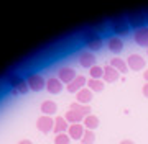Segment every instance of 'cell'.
<instances>
[{
    "label": "cell",
    "mask_w": 148,
    "mask_h": 144,
    "mask_svg": "<svg viewBox=\"0 0 148 144\" xmlns=\"http://www.w3.org/2000/svg\"><path fill=\"white\" fill-rule=\"evenodd\" d=\"M18 144H33V143L30 141V139H21V141H20Z\"/></svg>",
    "instance_id": "f546056e"
},
{
    "label": "cell",
    "mask_w": 148,
    "mask_h": 144,
    "mask_svg": "<svg viewBox=\"0 0 148 144\" xmlns=\"http://www.w3.org/2000/svg\"><path fill=\"white\" fill-rule=\"evenodd\" d=\"M84 124L82 123H76V124H69V128H68V134H69V138L71 139H82V136H84Z\"/></svg>",
    "instance_id": "8fae6325"
},
{
    "label": "cell",
    "mask_w": 148,
    "mask_h": 144,
    "mask_svg": "<svg viewBox=\"0 0 148 144\" xmlns=\"http://www.w3.org/2000/svg\"><path fill=\"white\" fill-rule=\"evenodd\" d=\"M43 115H48V116H53L54 113L58 112V105H56V101L53 100H45L41 103V107H40Z\"/></svg>",
    "instance_id": "e0dca14e"
},
{
    "label": "cell",
    "mask_w": 148,
    "mask_h": 144,
    "mask_svg": "<svg viewBox=\"0 0 148 144\" xmlns=\"http://www.w3.org/2000/svg\"><path fill=\"white\" fill-rule=\"evenodd\" d=\"M77 77V74H76V70L73 69V67H61V69L58 70V79L63 82V84H71L74 79Z\"/></svg>",
    "instance_id": "ba28073f"
},
{
    "label": "cell",
    "mask_w": 148,
    "mask_h": 144,
    "mask_svg": "<svg viewBox=\"0 0 148 144\" xmlns=\"http://www.w3.org/2000/svg\"><path fill=\"white\" fill-rule=\"evenodd\" d=\"M125 62H127L128 69H132V70H143L145 66H147V61L140 54H130Z\"/></svg>",
    "instance_id": "8992f818"
},
{
    "label": "cell",
    "mask_w": 148,
    "mask_h": 144,
    "mask_svg": "<svg viewBox=\"0 0 148 144\" xmlns=\"http://www.w3.org/2000/svg\"><path fill=\"white\" fill-rule=\"evenodd\" d=\"M147 25H148V11H147Z\"/></svg>",
    "instance_id": "1f68e13d"
},
{
    "label": "cell",
    "mask_w": 148,
    "mask_h": 144,
    "mask_svg": "<svg viewBox=\"0 0 148 144\" xmlns=\"http://www.w3.org/2000/svg\"><path fill=\"white\" fill-rule=\"evenodd\" d=\"M86 85H87V79H86L84 75H77L71 84L66 85V89H68V92H71V93H77V92H79L81 89H84Z\"/></svg>",
    "instance_id": "9c48e42d"
},
{
    "label": "cell",
    "mask_w": 148,
    "mask_h": 144,
    "mask_svg": "<svg viewBox=\"0 0 148 144\" xmlns=\"http://www.w3.org/2000/svg\"><path fill=\"white\" fill-rule=\"evenodd\" d=\"M127 22L130 26H133L135 30H140V28L145 26V23H147V13H143V11L137 10V11H130L127 15Z\"/></svg>",
    "instance_id": "7a4b0ae2"
},
{
    "label": "cell",
    "mask_w": 148,
    "mask_h": 144,
    "mask_svg": "<svg viewBox=\"0 0 148 144\" xmlns=\"http://www.w3.org/2000/svg\"><path fill=\"white\" fill-rule=\"evenodd\" d=\"M28 90H30V87H28L27 80L23 79V80L20 82V84H18V85L15 87V89H12V93H13V95H25V93H27Z\"/></svg>",
    "instance_id": "cb8c5ba5"
},
{
    "label": "cell",
    "mask_w": 148,
    "mask_h": 144,
    "mask_svg": "<svg viewBox=\"0 0 148 144\" xmlns=\"http://www.w3.org/2000/svg\"><path fill=\"white\" fill-rule=\"evenodd\" d=\"M109 64L114 67V69H117L120 74H125V72H128V66H127V62L123 61V59H119V57H114V59H110V62Z\"/></svg>",
    "instance_id": "ffe728a7"
},
{
    "label": "cell",
    "mask_w": 148,
    "mask_h": 144,
    "mask_svg": "<svg viewBox=\"0 0 148 144\" xmlns=\"http://www.w3.org/2000/svg\"><path fill=\"white\" fill-rule=\"evenodd\" d=\"M119 77H120V72H119L117 69H114L110 64H107L106 67H104V77H102V80H104V82L112 84V82L119 80Z\"/></svg>",
    "instance_id": "4fadbf2b"
},
{
    "label": "cell",
    "mask_w": 148,
    "mask_h": 144,
    "mask_svg": "<svg viewBox=\"0 0 148 144\" xmlns=\"http://www.w3.org/2000/svg\"><path fill=\"white\" fill-rule=\"evenodd\" d=\"M143 79H145V82H148V69L143 72Z\"/></svg>",
    "instance_id": "4dcf8cb0"
},
{
    "label": "cell",
    "mask_w": 148,
    "mask_h": 144,
    "mask_svg": "<svg viewBox=\"0 0 148 144\" xmlns=\"http://www.w3.org/2000/svg\"><path fill=\"white\" fill-rule=\"evenodd\" d=\"M86 87L90 89L92 92H102L106 85H104V80H102V79H89Z\"/></svg>",
    "instance_id": "603a6c76"
},
{
    "label": "cell",
    "mask_w": 148,
    "mask_h": 144,
    "mask_svg": "<svg viewBox=\"0 0 148 144\" xmlns=\"http://www.w3.org/2000/svg\"><path fill=\"white\" fill-rule=\"evenodd\" d=\"M54 144H71V138L68 133H61L54 136Z\"/></svg>",
    "instance_id": "4316f807"
},
{
    "label": "cell",
    "mask_w": 148,
    "mask_h": 144,
    "mask_svg": "<svg viewBox=\"0 0 148 144\" xmlns=\"http://www.w3.org/2000/svg\"><path fill=\"white\" fill-rule=\"evenodd\" d=\"M89 79H102L104 77V67L101 66H94V67H90L89 69Z\"/></svg>",
    "instance_id": "d4e9b609"
},
{
    "label": "cell",
    "mask_w": 148,
    "mask_h": 144,
    "mask_svg": "<svg viewBox=\"0 0 148 144\" xmlns=\"http://www.w3.org/2000/svg\"><path fill=\"white\" fill-rule=\"evenodd\" d=\"M86 129H90V131H94L97 126H99V118L95 116V115H87L84 118V121H82Z\"/></svg>",
    "instance_id": "7402d4cb"
},
{
    "label": "cell",
    "mask_w": 148,
    "mask_h": 144,
    "mask_svg": "<svg viewBox=\"0 0 148 144\" xmlns=\"http://www.w3.org/2000/svg\"><path fill=\"white\" fill-rule=\"evenodd\" d=\"M147 56H148V49H147Z\"/></svg>",
    "instance_id": "d6a6232c"
},
{
    "label": "cell",
    "mask_w": 148,
    "mask_h": 144,
    "mask_svg": "<svg viewBox=\"0 0 148 144\" xmlns=\"http://www.w3.org/2000/svg\"><path fill=\"white\" fill-rule=\"evenodd\" d=\"M36 128L41 131V133H49L53 131L54 128V118L48 116V115H41V116L36 120Z\"/></svg>",
    "instance_id": "5b68a950"
},
{
    "label": "cell",
    "mask_w": 148,
    "mask_h": 144,
    "mask_svg": "<svg viewBox=\"0 0 148 144\" xmlns=\"http://www.w3.org/2000/svg\"><path fill=\"white\" fill-rule=\"evenodd\" d=\"M133 39L138 46H148V26H143L140 30H135Z\"/></svg>",
    "instance_id": "5bb4252c"
},
{
    "label": "cell",
    "mask_w": 148,
    "mask_h": 144,
    "mask_svg": "<svg viewBox=\"0 0 148 144\" xmlns=\"http://www.w3.org/2000/svg\"><path fill=\"white\" fill-rule=\"evenodd\" d=\"M112 31L115 33V36H125V34H128V31H130V25H128L127 18H122V16H119V18H115V20H112Z\"/></svg>",
    "instance_id": "3957f363"
},
{
    "label": "cell",
    "mask_w": 148,
    "mask_h": 144,
    "mask_svg": "<svg viewBox=\"0 0 148 144\" xmlns=\"http://www.w3.org/2000/svg\"><path fill=\"white\" fill-rule=\"evenodd\" d=\"M92 93H94V92L90 90V89L84 87V89H81V90L76 93V101H77V103H82V105H89L90 100H92Z\"/></svg>",
    "instance_id": "9a60e30c"
},
{
    "label": "cell",
    "mask_w": 148,
    "mask_h": 144,
    "mask_svg": "<svg viewBox=\"0 0 148 144\" xmlns=\"http://www.w3.org/2000/svg\"><path fill=\"white\" fill-rule=\"evenodd\" d=\"M95 143V134L94 131H90V129H86L84 131V136L81 139V144H94Z\"/></svg>",
    "instance_id": "484cf974"
},
{
    "label": "cell",
    "mask_w": 148,
    "mask_h": 144,
    "mask_svg": "<svg viewBox=\"0 0 148 144\" xmlns=\"http://www.w3.org/2000/svg\"><path fill=\"white\" fill-rule=\"evenodd\" d=\"M68 128H69V123L64 120V116H56L54 118V128H53L54 134L68 133Z\"/></svg>",
    "instance_id": "2e32d148"
},
{
    "label": "cell",
    "mask_w": 148,
    "mask_h": 144,
    "mask_svg": "<svg viewBox=\"0 0 148 144\" xmlns=\"http://www.w3.org/2000/svg\"><path fill=\"white\" fill-rule=\"evenodd\" d=\"M120 144H135V143H133V141H130V139H122Z\"/></svg>",
    "instance_id": "f1b7e54d"
},
{
    "label": "cell",
    "mask_w": 148,
    "mask_h": 144,
    "mask_svg": "<svg viewBox=\"0 0 148 144\" xmlns=\"http://www.w3.org/2000/svg\"><path fill=\"white\" fill-rule=\"evenodd\" d=\"M63 87H64V84L58 79V77H49V79L46 80V90L49 92V93H53V95L59 93V92L63 90Z\"/></svg>",
    "instance_id": "7c38bea8"
},
{
    "label": "cell",
    "mask_w": 148,
    "mask_h": 144,
    "mask_svg": "<svg viewBox=\"0 0 148 144\" xmlns=\"http://www.w3.org/2000/svg\"><path fill=\"white\" fill-rule=\"evenodd\" d=\"M25 80H27L30 90L33 92H41L43 89H46V80L43 79V75L40 74H28Z\"/></svg>",
    "instance_id": "277c9868"
},
{
    "label": "cell",
    "mask_w": 148,
    "mask_h": 144,
    "mask_svg": "<svg viewBox=\"0 0 148 144\" xmlns=\"http://www.w3.org/2000/svg\"><path fill=\"white\" fill-rule=\"evenodd\" d=\"M77 61H79V64L86 69H90V67H94L97 66V59H95L94 53H90V51H81L79 56H77Z\"/></svg>",
    "instance_id": "52a82bcc"
},
{
    "label": "cell",
    "mask_w": 148,
    "mask_h": 144,
    "mask_svg": "<svg viewBox=\"0 0 148 144\" xmlns=\"http://www.w3.org/2000/svg\"><path fill=\"white\" fill-rule=\"evenodd\" d=\"M82 41H84L86 48H87V51H90V53H95V51H99V49L102 48V44H104V41H102L101 34L97 31H86L84 36H82Z\"/></svg>",
    "instance_id": "6da1fadb"
},
{
    "label": "cell",
    "mask_w": 148,
    "mask_h": 144,
    "mask_svg": "<svg viewBox=\"0 0 148 144\" xmlns=\"http://www.w3.org/2000/svg\"><path fill=\"white\" fill-rule=\"evenodd\" d=\"M106 44H107V48H109V51H112V53H115V54L123 51V41L119 36H115V34L110 38H107Z\"/></svg>",
    "instance_id": "30bf717a"
},
{
    "label": "cell",
    "mask_w": 148,
    "mask_h": 144,
    "mask_svg": "<svg viewBox=\"0 0 148 144\" xmlns=\"http://www.w3.org/2000/svg\"><path fill=\"white\" fill-rule=\"evenodd\" d=\"M21 80H23V77L20 75V72H8L5 75V82H7V85H10V89H15Z\"/></svg>",
    "instance_id": "ac0fdd59"
},
{
    "label": "cell",
    "mask_w": 148,
    "mask_h": 144,
    "mask_svg": "<svg viewBox=\"0 0 148 144\" xmlns=\"http://www.w3.org/2000/svg\"><path fill=\"white\" fill-rule=\"evenodd\" d=\"M69 110H74V112L81 113L84 118L87 116V115H92V113H90V105H82V103H77V101H74L73 105L69 107Z\"/></svg>",
    "instance_id": "44dd1931"
},
{
    "label": "cell",
    "mask_w": 148,
    "mask_h": 144,
    "mask_svg": "<svg viewBox=\"0 0 148 144\" xmlns=\"http://www.w3.org/2000/svg\"><path fill=\"white\" fill-rule=\"evenodd\" d=\"M64 120L69 123V124H76V123H82L84 121V116L81 113L74 112V110H69L66 115H64Z\"/></svg>",
    "instance_id": "d6986e66"
},
{
    "label": "cell",
    "mask_w": 148,
    "mask_h": 144,
    "mask_svg": "<svg viewBox=\"0 0 148 144\" xmlns=\"http://www.w3.org/2000/svg\"><path fill=\"white\" fill-rule=\"evenodd\" d=\"M142 93H143V97L148 98V82H145V85L142 87Z\"/></svg>",
    "instance_id": "83f0119b"
}]
</instances>
